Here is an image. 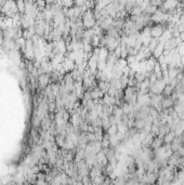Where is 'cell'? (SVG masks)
<instances>
[{"instance_id":"obj_12","label":"cell","mask_w":184,"mask_h":185,"mask_svg":"<svg viewBox=\"0 0 184 185\" xmlns=\"http://www.w3.org/2000/svg\"><path fill=\"white\" fill-rule=\"evenodd\" d=\"M156 11H157L156 7L152 6V4H148V6L143 10V13H144V14H146V15H148V16H152V15L154 14Z\"/></svg>"},{"instance_id":"obj_11","label":"cell","mask_w":184,"mask_h":185,"mask_svg":"<svg viewBox=\"0 0 184 185\" xmlns=\"http://www.w3.org/2000/svg\"><path fill=\"white\" fill-rule=\"evenodd\" d=\"M158 43H159V41H158V39H157V38H152V39H151L150 45H148V47H147L148 51H150L151 53H153V52H154V50L157 48V46H158Z\"/></svg>"},{"instance_id":"obj_23","label":"cell","mask_w":184,"mask_h":185,"mask_svg":"<svg viewBox=\"0 0 184 185\" xmlns=\"http://www.w3.org/2000/svg\"><path fill=\"white\" fill-rule=\"evenodd\" d=\"M101 144H102V149H103V151L111 147V143H109V140H102Z\"/></svg>"},{"instance_id":"obj_24","label":"cell","mask_w":184,"mask_h":185,"mask_svg":"<svg viewBox=\"0 0 184 185\" xmlns=\"http://www.w3.org/2000/svg\"><path fill=\"white\" fill-rule=\"evenodd\" d=\"M177 52H178L179 55H180V56H183L184 55V42L181 43V45L179 46L178 48H177Z\"/></svg>"},{"instance_id":"obj_22","label":"cell","mask_w":184,"mask_h":185,"mask_svg":"<svg viewBox=\"0 0 184 185\" xmlns=\"http://www.w3.org/2000/svg\"><path fill=\"white\" fill-rule=\"evenodd\" d=\"M126 180L124 179V178H121V177H118L117 179L115 180V181L113 182L114 185H126Z\"/></svg>"},{"instance_id":"obj_9","label":"cell","mask_w":184,"mask_h":185,"mask_svg":"<svg viewBox=\"0 0 184 185\" xmlns=\"http://www.w3.org/2000/svg\"><path fill=\"white\" fill-rule=\"evenodd\" d=\"M146 178H147V184L154 185V184L157 183V180H158V173L146 172Z\"/></svg>"},{"instance_id":"obj_27","label":"cell","mask_w":184,"mask_h":185,"mask_svg":"<svg viewBox=\"0 0 184 185\" xmlns=\"http://www.w3.org/2000/svg\"><path fill=\"white\" fill-rule=\"evenodd\" d=\"M181 65L184 66V55L181 56Z\"/></svg>"},{"instance_id":"obj_2","label":"cell","mask_w":184,"mask_h":185,"mask_svg":"<svg viewBox=\"0 0 184 185\" xmlns=\"http://www.w3.org/2000/svg\"><path fill=\"white\" fill-rule=\"evenodd\" d=\"M167 86V83L164 81V79L157 80L154 85H152L150 87V94H161L165 89V87Z\"/></svg>"},{"instance_id":"obj_26","label":"cell","mask_w":184,"mask_h":185,"mask_svg":"<svg viewBox=\"0 0 184 185\" xmlns=\"http://www.w3.org/2000/svg\"><path fill=\"white\" fill-rule=\"evenodd\" d=\"M180 38H181V40H182V42H184V32L181 33V35H180Z\"/></svg>"},{"instance_id":"obj_19","label":"cell","mask_w":184,"mask_h":185,"mask_svg":"<svg viewBox=\"0 0 184 185\" xmlns=\"http://www.w3.org/2000/svg\"><path fill=\"white\" fill-rule=\"evenodd\" d=\"M154 138H156V136H159V127L158 126H155V125H152V129H151V133Z\"/></svg>"},{"instance_id":"obj_8","label":"cell","mask_w":184,"mask_h":185,"mask_svg":"<svg viewBox=\"0 0 184 185\" xmlns=\"http://www.w3.org/2000/svg\"><path fill=\"white\" fill-rule=\"evenodd\" d=\"M103 152H104L105 157H106V159L108 162H111L116 159V153H115V149H114L113 147H109V148H107V149H104Z\"/></svg>"},{"instance_id":"obj_20","label":"cell","mask_w":184,"mask_h":185,"mask_svg":"<svg viewBox=\"0 0 184 185\" xmlns=\"http://www.w3.org/2000/svg\"><path fill=\"white\" fill-rule=\"evenodd\" d=\"M118 132V129H117V126L116 125H112L111 128L108 129V131H107V133L109 134V136H113V135H116Z\"/></svg>"},{"instance_id":"obj_28","label":"cell","mask_w":184,"mask_h":185,"mask_svg":"<svg viewBox=\"0 0 184 185\" xmlns=\"http://www.w3.org/2000/svg\"><path fill=\"white\" fill-rule=\"evenodd\" d=\"M181 138H182V143H183V145H184V134H182V135H181Z\"/></svg>"},{"instance_id":"obj_6","label":"cell","mask_w":184,"mask_h":185,"mask_svg":"<svg viewBox=\"0 0 184 185\" xmlns=\"http://www.w3.org/2000/svg\"><path fill=\"white\" fill-rule=\"evenodd\" d=\"M183 143H182V138H181V135L179 136H176L174 138V140L172 141L171 143V151L172 153H177V152L179 151V149L181 148V147H183Z\"/></svg>"},{"instance_id":"obj_5","label":"cell","mask_w":184,"mask_h":185,"mask_svg":"<svg viewBox=\"0 0 184 185\" xmlns=\"http://www.w3.org/2000/svg\"><path fill=\"white\" fill-rule=\"evenodd\" d=\"M164 144H165V142H164V136H156V138H154V140H153L150 148L152 149V151H156V149L160 148L161 146H164Z\"/></svg>"},{"instance_id":"obj_10","label":"cell","mask_w":184,"mask_h":185,"mask_svg":"<svg viewBox=\"0 0 184 185\" xmlns=\"http://www.w3.org/2000/svg\"><path fill=\"white\" fill-rule=\"evenodd\" d=\"M176 136L177 135L176 133H174V131H169L167 134L164 135V142H165V144H171Z\"/></svg>"},{"instance_id":"obj_7","label":"cell","mask_w":184,"mask_h":185,"mask_svg":"<svg viewBox=\"0 0 184 185\" xmlns=\"http://www.w3.org/2000/svg\"><path fill=\"white\" fill-rule=\"evenodd\" d=\"M164 51H165V43L159 42L158 46H157V48L154 50V52L152 53L153 58L156 59V60H158V59L164 54Z\"/></svg>"},{"instance_id":"obj_21","label":"cell","mask_w":184,"mask_h":185,"mask_svg":"<svg viewBox=\"0 0 184 185\" xmlns=\"http://www.w3.org/2000/svg\"><path fill=\"white\" fill-rule=\"evenodd\" d=\"M116 92H117V89H116L115 87H113V86H111V87L108 88V90H107L106 94H107V95H109V96H112V98H115Z\"/></svg>"},{"instance_id":"obj_15","label":"cell","mask_w":184,"mask_h":185,"mask_svg":"<svg viewBox=\"0 0 184 185\" xmlns=\"http://www.w3.org/2000/svg\"><path fill=\"white\" fill-rule=\"evenodd\" d=\"M96 101H89L88 103L86 104V106H85V108H86L87 112H93L95 111V106H96Z\"/></svg>"},{"instance_id":"obj_16","label":"cell","mask_w":184,"mask_h":185,"mask_svg":"<svg viewBox=\"0 0 184 185\" xmlns=\"http://www.w3.org/2000/svg\"><path fill=\"white\" fill-rule=\"evenodd\" d=\"M144 126H145V120H143V119H135L134 127H133V128H135V129L139 131V130L144 129Z\"/></svg>"},{"instance_id":"obj_14","label":"cell","mask_w":184,"mask_h":185,"mask_svg":"<svg viewBox=\"0 0 184 185\" xmlns=\"http://www.w3.org/2000/svg\"><path fill=\"white\" fill-rule=\"evenodd\" d=\"M174 89L172 87H170V85H167L165 87V89H164L163 93H161V95L165 96V98H170L171 96V94L173 93Z\"/></svg>"},{"instance_id":"obj_1","label":"cell","mask_w":184,"mask_h":185,"mask_svg":"<svg viewBox=\"0 0 184 185\" xmlns=\"http://www.w3.org/2000/svg\"><path fill=\"white\" fill-rule=\"evenodd\" d=\"M81 21L84 23L85 29H92L96 25V19L94 10H87L81 16Z\"/></svg>"},{"instance_id":"obj_17","label":"cell","mask_w":184,"mask_h":185,"mask_svg":"<svg viewBox=\"0 0 184 185\" xmlns=\"http://www.w3.org/2000/svg\"><path fill=\"white\" fill-rule=\"evenodd\" d=\"M120 85H121V89L125 90L127 87L129 86V77L128 76H122L121 78H120Z\"/></svg>"},{"instance_id":"obj_13","label":"cell","mask_w":184,"mask_h":185,"mask_svg":"<svg viewBox=\"0 0 184 185\" xmlns=\"http://www.w3.org/2000/svg\"><path fill=\"white\" fill-rule=\"evenodd\" d=\"M93 133H94V136H95V141H100V142H102L103 134H104V131H103L102 128H95Z\"/></svg>"},{"instance_id":"obj_18","label":"cell","mask_w":184,"mask_h":185,"mask_svg":"<svg viewBox=\"0 0 184 185\" xmlns=\"http://www.w3.org/2000/svg\"><path fill=\"white\" fill-rule=\"evenodd\" d=\"M100 42H101V39L99 38L98 36H95V35H94V36L92 37V39H91L92 47H93V48H100Z\"/></svg>"},{"instance_id":"obj_25","label":"cell","mask_w":184,"mask_h":185,"mask_svg":"<svg viewBox=\"0 0 184 185\" xmlns=\"http://www.w3.org/2000/svg\"><path fill=\"white\" fill-rule=\"evenodd\" d=\"M172 182H170V181H167V180H165V181L163 182V184L161 185H171Z\"/></svg>"},{"instance_id":"obj_3","label":"cell","mask_w":184,"mask_h":185,"mask_svg":"<svg viewBox=\"0 0 184 185\" xmlns=\"http://www.w3.org/2000/svg\"><path fill=\"white\" fill-rule=\"evenodd\" d=\"M164 34V28L160 24H154L151 28V37L152 38H160Z\"/></svg>"},{"instance_id":"obj_4","label":"cell","mask_w":184,"mask_h":185,"mask_svg":"<svg viewBox=\"0 0 184 185\" xmlns=\"http://www.w3.org/2000/svg\"><path fill=\"white\" fill-rule=\"evenodd\" d=\"M174 105L173 101L171 100V98H165L163 96V100L160 103V111H167V109L172 108Z\"/></svg>"}]
</instances>
